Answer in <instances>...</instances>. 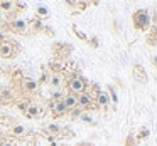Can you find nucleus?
<instances>
[{
    "label": "nucleus",
    "mask_w": 157,
    "mask_h": 146,
    "mask_svg": "<svg viewBox=\"0 0 157 146\" xmlns=\"http://www.w3.org/2000/svg\"><path fill=\"white\" fill-rule=\"evenodd\" d=\"M63 102L66 104L68 111H71V109L78 108V96L73 94V92H66V94H64V99H63Z\"/></svg>",
    "instance_id": "11"
},
{
    "label": "nucleus",
    "mask_w": 157,
    "mask_h": 146,
    "mask_svg": "<svg viewBox=\"0 0 157 146\" xmlns=\"http://www.w3.org/2000/svg\"><path fill=\"white\" fill-rule=\"evenodd\" d=\"M152 37H157V24L154 25V30H152Z\"/></svg>",
    "instance_id": "34"
},
{
    "label": "nucleus",
    "mask_w": 157,
    "mask_h": 146,
    "mask_svg": "<svg viewBox=\"0 0 157 146\" xmlns=\"http://www.w3.org/2000/svg\"><path fill=\"white\" fill-rule=\"evenodd\" d=\"M81 112H83L81 108H75V109H71V111H69V114H71V118H79V116H81Z\"/></svg>",
    "instance_id": "29"
},
{
    "label": "nucleus",
    "mask_w": 157,
    "mask_h": 146,
    "mask_svg": "<svg viewBox=\"0 0 157 146\" xmlns=\"http://www.w3.org/2000/svg\"><path fill=\"white\" fill-rule=\"evenodd\" d=\"M31 99H22V101H17L15 102V106H17V109L19 111H22V112H25V109H27V106L31 104Z\"/></svg>",
    "instance_id": "24"
},
{
    "label": "nucleus",
    "mask_w": 157,
    "mask_h": 146,
    "mask_svg": "<svg viewBox=\"0 0 157 146\" xmlns=\"http://www.w3.org/2000/svg\"><path fill=\"white\" fill-rule=\"evenodd\" d=\"M64 82H66V86H68V92H73V94H81V92H85L86 87H88L86 79L79 74H73L71 77Z\"/></svg>",
    "instance_id": "2"
},
{
    "label": "nucleus",
    "mask_w": 157,
    "mask_h": 146,
    "mask_svg": "<svg viewBox=\"0 0 157 146\" xmlns=\"http://www.w3.org/2000/svg\"><path fill=\"white\" fill-rule=\"evenodd\" d=\"M0 104H5V101H4V98H2V94H0Z\"/></svg>",
    "instance_id": "37"
},
{
    "label": "nucleus",
    "mask_w": 157,
    "mask_h": 146,
    "mask_svg": "<svg viewBox=\"0 0 157 146\" xmlns=\"http://www.w3.org/2000/svg\"><path fill=\"white\" fill-rule=\"evenodd\" d=\"M36 17H37L39 20L48 19L49 17V9L44 7V5H37V7H36Z\"/></svg>",
    "instance_id": "16"
},
{
    "label": "nucleus",
    "mask_w": 157,
    "mask_h": 146,
    "mask_svg": "<svg viewBox=\"0 0 157 146\" xmlns=\"http://www.w3.org/2000/svg\"><path fill=\"white\" fill-rule=\"evenodd\" d=\"M63 99H64V92H63L61 89H54V91L51 92V101L59 102V101H63Z\"/></svg>",
    "instance_id": "22"
},
{
    "label": "nucleus",
    "mask_w": 157,
    "mask_h": 146,
    "mask_svg": "<svg viewBox=\"0 0 157 146\" xmlns=\"http://www.w3.org/2000/svg\"><path fill=\"white\" fill-rule=\"evenodd\" d=\"M132 76H133V79H135L137 82H140V84H147V81H149V76H147L145 69H144L140 64H133Z\"/></svg>",
    "instance_id": "7"
},
{
    "label": "nucleus",
    "mask_w": 157,
    "mask_h": 146,
    "mask_svg": "<svg viewBox=\"0 0 157 146\" xmlns=\"http://www.w3.org/2000/svg\"><path fill=\"white\" fill-rule=\"evenodd\" d=\"M42 114H44V108H42L39 102H34V101L27 106V109H25V112H24V116L29 118V119H36V118H39V116H42Z\"/></svg>",
    "instance_id": "5"
},
{
    "label": "nucleus",
    "mask_w": 157,
    "mask_h": 146,
    "mask_svg": "<svg viewBox=\"0 0 157 146\" xmlns=\"http://www.w3.org/2000/svg\"><path fill=\"white\" fill-rule=\"evenodd\" d=\"M4 143H5V139H4V138H0V146H4Z\"/></svg>",
    "instance_id": "38"
},
{
    "label": "nucleus",
    "mask_w": 157,
    "mask_h": 146,
    "mask_svg": "<svg viewBox=\"0 0 157 146\" xmlns=\"http://www.w3.org/2000/svg\"><path fill=\"white\" fill-rule=\"evenodd\" d=\"M79 119H81L83 123H88V124H95V123H93V116L90 114V112H85V111H83L81 116H79Z\"/></svg>",
    "instance_id": "27"
},
{
    "label": "nucleus",
    "mask_w": 157,
    "mask_h": 146,
    "mask_svg": "<svg viewBox=\"0 0 157 146\" xmlns=\"http://www.w3.org/2000/svg\"><path fill=\"white\" fill-rule=\"evenodd\" d=\"M14 9H15V2H10V0H4V2H0V10L12 12Z\"/></svg>",
    "instance_id": "19"
},
{
    "label": "nucleus",
    "mask_w": 157,
    "mask_h": 146,
    "mask_svg": "<svg viewBox=\"0 0 157 146\" xmlns=\"http://www.w3.org/2000/svg\"><path fill=\"white\" fill-rule=\"evenodd\" d=\"M152 64H154V67L157 69V55H154V57H152Z\"/></svg>",
    "instance_id": "35"
},
{
    "label": "nucleus",
    "mask_w": 157,
    "mask_h": 146,
    "mask_svg": "<svg viewBox=\"0 0 157 146\" xmlns=\"http://www.w3.org/2000/svg\"><path fill=\"white\" fill-rule=\"evenodd\" d=\"M9 133H10V136H14V138H24L25 134L29 133V129L25 128L24 124H12L10 129H9Z\"/></svg>",
    "instance_id": "9"
},
{
    "label": "nucleus",
    "mask_w": 157,
    "mask_h": 146,
    "mask_svg": "<svg viewBox=\"0 0 157 146\" xmlns=\"http://www.w3.org/2000/svg\"><path fill=\"white\" fill-rule=\"evenodd\" d=\"M0 74H2V71H0Z\"/></svg>",
    "instance_id": "39"
},
{
    "label": "nucleus",
    "mask_w": 157,
    "mask_h": 146,
    "mask_svg": "<svg viewBox=\"0 0 157 146\" xmlns=\"http://www.w3.org/2000/svg\"><path fill=\"white\" fill-rule=\"evenodd\" d=\"M123 146H137V139H135V134H127L125 141H123Z\"/></svg>",
    "instance_id": "25"
},
{
    "label": "nucleus",
    "mask_w": 157,
    "mask_h": 146,
    "mask_svg": "<svg viewBox=\"0 0 157 146\" xmlns=\"http://www.w3.org/2000/svg\"><path fill=\"white\" fill-rule=\"evenodd\" d=\"M96 102H98V106H103V108H106V106L110 104V98H108V94H106L105 91H101L98 96H96Z\"/></svg>",
    "instance_id": "18"
},
{
    "label": "nucleus",
    "mask_w": 157,
    "mask_h": 146,
    "mask_svg": "<svg viewBox=\"0 0 157 146\" xmlns=\"http://www.w3.org/2000/svg\"><path fill=\"white\" fill-rule=\"evenodd\" d=\"M19 84H21V89L25 94H32V92H36L39 87V82L36 81V79H31V77H22L21 81H19Z\"/></svg>",
    "instance_id": "6"
},
{
    "label": "nucleus",
    "mask_w": 157,
    "mask_h": 146,
    "mask_svg": "<svg viewBox=\"0 0 157 146\" xmlns=\"http://www.w3.org/2000/svg\"><path fill=\"white\" fill-rule=\"evenodd\" d=\"M0 94H2V98H4L5 104L14 99V91H12L10 87H0Z\"/></svg>",
    "instance_id": "17"
},
{
    "label": "nucleus",
    "mask_w": 157,
    "mask_h": 146,
    "mask_svg": "<svg viewBox=\"0 0 157 146\" xmlns=\"http://www.w3.org/2000/svg\"><path fill=\"white\" fill-rule=\"evenodd\" d=\"M51 112H52V118H61V116H64V114H68V108H66V104L63 101H59V102H56L54 104V108L51 109Z\"/></svg>",
    "instance_id": "13"
},
{
    "label": "nucleus",
    "mask_w": 157,
    "mask_h": 146,
    "mask_svg": "<svg viewBox=\"0 0 157 146\" xmlns=\"http://www.w3.org/2000/svg\"><path fill=\"white\" fill-rule=\"evenodd\" d=\"M71 30H73V34H75L78 39H81V41H88V37H86V34H85L83 30H79V29L76 27V25H73V27H71Z\"/></svg>",
    "instance_id": "26"
},
{
    "label": "nucleus",
    "mask_w": 157,
    "mask_h": 146,
    "mask_svg": "<svg viewBox=\"0 0 157 146\" xmlns=\"http://www.w3.org/2000/svg\"><path fill=\"white\" fill-rule=\"evenodd\" d=\"M42 69H44V71H42V76H41V79L37 81L39 84H41V82H42V84H44V82H48L49 81V76H51V72H49L46 67H42Z\"/></svg>",
    "instance_id": "28"
},
{
    "label": "nucleus",
    "mask_w": 157,
    "mask_h": 146,
    "mask_svg": "<svg viewBox=\"0 0 157 146\" xmlns=\"http://www.w3.org/2000/svg\"><path fill=\"white\" fill-rule=\"evenodd\" d=\"M88 44L91 45L93 49H96V47H98V37H96V35H93L91 39H88Z\"/></svg>",
    "instance_id": "30"
},
{
    "label": "nucleus",
    "mask_w": 157,
    "mask_h": 146,
    "mask_svg": "<svg viewBox=\"0 0 157 146\" xmlns=\"http://www.w3.org/2000/svg\"><path fill=\"white\" fill-rule=\"evenodd\" d=\"M63 69H64V66H63L61 61H51L48 64V71L51 72V74H58V72H61Z\"/></svg>",
    "instance_id": "15"
},
{
    "label": "nucleus",
    "mask_w": 157,
    "mask_h": 146,
    "mask_svg": "<svg viewBox=\"0 0 157 146\" xmlns=\"http://www.w3.org/2000/svg\"><path fill=\"white\" fill-rule=\"evenodd\" d=\"M4 146H17L14 141H10V139H5V143H4Z\"/></svg>",
    "instance_id": "33"
},
{
    "label": "nucleus",
    "mask_w": 157,
    "mask_h": 146,
    "mask_svg": "<svg viewBox=\"0 0 157 146\" xmlns=\"http://www.w3.org/2000/svg\"><path fill=\"white\" fill-rule=\"evenodd\" d=\"M63 82H64V76H63L61 72H58V74H51V76H49L48 84L51 86L52 89H61Z\"/></svg>",
    "instance_id": "10"
},
{
    "label": "nucleus",
    "mask_w": 157,
    "mask_h": 146,
    "mask_svg": "<svg viewBox=\"0 0 157 146\" xmlns=\"http://www.w3.org/2000/svg\"><path fill=\"white\" fill-rule=\"evenodd\" d=\"M44 32L46 35H49V37H54V30H52V27H48V25H44Z\"/></svg>",
    "instance_id": "31"
},
{
    "label": "nucleus",
    "mask_w": 157,
    "mask_h": 146,
    "mask_svg": "<svg viewBox=\"0 0 157 146\" xmlns=\"http://www.w3.org/2000/svg\"><path fill=\"white\" fill-rule=\"evenodd\" d=\"M27 25H29V29H31V30H29L31 34H41V32L44 30V22L39 20L37 17H34V19H32V20L27 24Z\"/></svg>",
    "instance_id": "12"
},
{
    "label": "nucleus",
    "mask_w": 157,
    "mask_h": 146,
    "mask_svg": "<svg viewBox=\"0 0 157 146\" xmlns=\"http://www.w3.org/2000/svg\"><path fill=\"white\" fill-rule=\"evenodd\" d=\"M101 91L103 89H101V86H100L98 82H91V86H90V96H91V98H96Z\"/></svg>",
    "instance_id": "21"
},
{
    "label": "nucleus",
    "mask_w": 157,
    "mask_h": 146,
    "mask_svg": "<svg viewBox=\"0 0 157 146\" xmlns=\"http://www.w3.org/2000/svg\"><path fill=\"white\" fill-rule=\"evenodd\" d=\"M78 96V108L81 109H88L90 106L93 104V98L90 96V92H81V94H76Z\"/></svg>",
    "instance_id": "8"
},
{
    "label": "nucleus",
    "mask_w": 157,
    "mask_h": 146,
    "mask_svg": "<svg viewBox=\"0 0 157 146\" xmlns=\"http://www.w3.org/2000/svg\"><path fill=\"white\" fill-rule=\"evenodd\" d=\"M132 20H133V27L137 30H147L150 27V12L147 9H139V10L133 12Z\"/></svg>",
    "instance_id": "1"
},
{
    "label": "nucleus",
    "mask_w": 157,
    "mask_h": 146,
    "mask_svg": "<svg viewBox=\"0 0 157 146\" xmlns=\"http://www.w3.org/2000/svg\"><path fill=\"white\" fill-rule=\"evenodd\" d=\"M149 136H150V129L144 126V128H140L139 133L135 134V139H137V141H140V139H147Z\"/></svg>",
    "instance_id": "20"
},
{
    "label": "nucleus",
    "mask_w": 157,
    "mask_h": 146,
    "mask_svg": "<svg viewBox=\"0 0 157 146\" xmlns=\"http://www.w3.org/2000/svg\"><path fill=\"white\" fill-rule=\"evenodd\" d=\"M7 29L10 32H14V34H19V35H25L29 34V25L27 22L24 20V19H12V20H9L7 24Z\"/></svg>",
    "instance_id": "4"
},
{
    "label": "nucleus",
    "mask_w": 157,
    "mask_h": 146,
    "mask_svg": "<svg viewBox=\"0 0 157 146\" xmlns=\"http://www.w3.org/2000/svg\"><path fill=\"white\" fill-rule=\"evenodd\" d=\"M150 22H154V25L157 24V7H155V10H154V17H150Z\"/></svg>",
    "instance_id": "32"
},
{
    "label": "nucleus",
    "mask_w": 157,
    "mask_h": 146,
    "mask_svg": "<svg viewBox=\"0 0 157 146\" xmlns=\"http://www.w3.org/2000/svg\"><path fill=\"white\" fill-rule=\"evenodd\" d=\"M44 131L48 133L51 138H52V136H59L63 133V126L58 124V123H49V124L44 126Z\"/></svg>",
    "instance_id": "14"
},
{
    "label": "nucleus",
    "mask_w": 157,
    "mask_h": 146,
    "mask_svg": "<svg viewBox=\"0 0 157 146\" xmlns=\"http://www.w3.org/2000/svg\"><path fill=\"white\" fill-rule=\"evenodd\" d=\"M106 94H108L110 101H112L113 104H117V102H118V96H117V91H115V87H113V86H108V92H106Z\"/></svg>",
    "instance_id": "23"
},
{
    "label": "nucleus",
    "mask_w": 157,
    "mask_h": 146,
    "mask_svg": "<svg viewBox=\"0 0 157 146\" xmlns=\"http://www.w3.org/2000/svg\"><path fill=\"white\" fill-rule=\"evenodd\" d=\"M19 52V45L14 41H4L0 44V59H14Z\"/></svg>",
    "instance_id": "3"
},
{
    "label": "nucleus",
    "mask_w": 157,
    "mask_h": 146,
    "mask_svg": "<svg viewBox=\"0 0 157 146\" xmlns=\"http://www.w3.org/2000/svg\"><path fill=\"white\" fill-rule=\"evenodd\" d=\"M78 146H91V144H90V143H79Z\"/></svg>",
    "instance_id": "36"
}]
</instances>
